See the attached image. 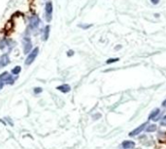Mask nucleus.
<instances>
[{"label":"nucleus","mask_w":166,"mask_h":149,"mask_svg":"<svg viewBox=\"0 0 166 149\" xmlns=\"http://www.w3.org/2000/svg\"><path fill=\"white\" fill-rule=\"evenodd\" d=\"M17 79V78H15L13 74H9L8 72H4L0 74V81H2L4 84H14L15 81Z\"/></svg>","instance_id":"1"},{"label":"nucleus","mask_w":166,"mask_h":149,"mask_svg":"<svg viewBox=\"0 0 166 149\" xmlns=\"http://www.w3.org/2000/svg\"><path fill=\"white\" fill-rule=\"evenodd\" d=\"M38 53H39V48H35L34 50H32L31 52L28 54L27 57H26V59H25V65H26V66H29L30 64H32L34 60L36 59Z\"/></svg>","instance_id":"2"},{"label":"nucleus","mask_w":166,"mask_h":149,"mask_svg":"<svg viewBox=\"0 0 166 149\" xmlns=\"http://www.w3.org/2000/svg\"><path fill=\"white\" fill-rule=\"evenodd\" d=\"M22 47H23V52L25 54H29L31 52L32 50V43L30 38L28 37H24L22 40Z\"/></svg>","instance_id":"3"},{"label":"nucleus","mask_w":166,"mask_h":149,"mask_svg":"<svg viewBox=\"0 0 166 149\" xmlns=\"http://www.w3.org/2000/svg\"><path fill=\"white\" fill-rule=\"evenodd\" d=\"M52 3L51 1H49L46 4L45 7V19L47 21L50 22L52 21Z\"/></svg>","instance_id":"4"},{"label":"nucleus","mask_w":166,"mask_h":149,"mask_svg":"<svg viewBox=\"0 0 166 149\" xmlns=\"http://www.w3.org/2000/svg\"><path fill=\"white\" fill-rule=\"evenodd\" d=\"M40 24V19L37 15H33L29 19V26L31 29H36Z\"/></svg>","instance_id":"5"},{"label":"nucleus","mask_w":166,"mask_h":149,"mask_svg":"<svg viewBox=\"0 0 166 149\" xmlns=\"http://www.w3.org/2000/svg\"><path fill=\"white\" fill-rule=\"evenodd\" d=\"M146 126H147V123H144V124L140 125L138 128L135 129V130H133L132 132H130V133H129V137H135V136H137V135H139L146 128Z\"/></svg>","instance_id":"6"},{"label":"nucleus","mask_w":166,"mask_h":149,"mask_svg":"<svg viewBox=\"0 0 166 149\" xmlns=\"http://www.w3.org/2000/svg\"><path fill=\"white\" fill-rule=\"evenodd\" d=\"M9 63H10V58H9L8 54H3V55L0 57V68L5 67Z\"/></svg>","instance_id":"7"},{"label":"nucleus","mask_w":166,"mask_h":149,"mask_svg":"<svg viewBox=\"0 0 166 149\" xmlns=\"http://www.w3.org/2000/svg\"><path fill=\"white\" fill-rule=\"evenodd\" d=\"M56 89L58 91H61L62 93H68V92H70V90H71V87H70L69 84H62V85L57 86Z\"/></svg>","instance_id":"8"},{"label":"nucleus","mask_w":166,"mask_h":149,"mask_svg":"<svg viewBox=\"0 0 166 149\" xmlns=\"http://www.w3.org/2000/svg\"><path fill=\"white\" fill-rule=\"evenodd\" d=\"M121 146H122V148H124V149H130L135 146V143L133 141H131V140H125V141L122 142Z\"/></svg>","instance_id":"9"},{"label":"nucleus","mask_w":166,"mask_h":149,"mask_svg":"<svg viewBox=\"0 0 166 149\" xmlns=\"http://www.w3.org/2000/svg\"><path fill=\"white\" fill-rule=\"evenodd\" d=\"M159 113H160V110H159V108H154V110L151 112L150 116H149V118H150V119H156V117L158 115Z\"/></svg>","instance_id":"10"},{"label":"nucleus","mask_w":166,"mask_h":149,"mask_svg":"<svg viewBox=\"0 0 166 149\" xmlns=\"http://www.w3.org/2000/svg\"><path fill=\"white\" fill-rule=\"evenodd\" d=\"M49 34H50V26L49 25H47L45 27V29H44V33H43V40L44 41H47V40L49 39Z\"/></svg>","instance_id":"11"},{"label":"nucleus","mask_w":166,"mask_h":149,"mask_svg":"<svg viewBox=\"0 0 166 149\" xmlns=\"http://www.w3.org/2000/svg\"><path fill=\"white\" fill-rule=\"evenodd\" d=\"M20 71H22V68H20V66H16L15 68H13V70H12V74L13 76H17Z\"/></svg>","instance_id":"12"},{"label":"nucleus","mask_w":166,"mask_h":149,"mask_svg":"<svg viewBox=\"0 0 166 149\" xmlns=\"http://www.w3.org/2000/svg\"><path fill=\"white\" fill-rule=\"evenodd\" d=\"M156 130V125H149L147 128H146V131L147 132H154Z\"/></svg>","instance_id":"13"},{"label":"nucleus","mask_w":166,"mask_h":149,"mask_svg":"<svg viewBox=\"0 0 166 149\" xmlns=\"http://www.w3.org/2000/svg\"><path fill=\"white\" fill-rule=\"evenodd\" d=\"M33 91H34V93L35 94H39V93H41L43 91V89L41 87H35L34 89H33Z\"/></svg>","instance_id":"14"},{"label":"nucleus","mask_w":166,"mask_h":149,"mask_svg":"<svg viewBox=\"0 0 166 149\" xmlns=\"http://www.w3.org/2000/svg\"><path fill=\"white\" fill-rule=\"evenodd\" d=\"M116 61H119V58H114V59H108L107 60V64H110V63H115Z\"/></svg>","instance_id":"15"},{"label":"nucleus","mask_w":166,"mask_h":149,"mask_svg":"<svg viewBox=\"0 0 166 149\" xmlns=\"http://www.w3.org/2000/svg\"><path fill=\"white\" fill-rule=\"evenodd\" d=\"M160 124H161L162 126H166V115L160 120Z\"/></svg>","instance_id":"16"},{"label":"nucleus","mask_w":166,"mask_h":149,"mask_svg":"<svg viewBox=\"0 0 166 149\" xmlns=\"http://www.w3.org/2000/svg\"><path fill=\"white\" fill-rule=\"evenodd\" d=\"M79 26L82 27V28H84V29H86V28H89V27H90V26H91V25H90V24H87V25H83V24H80V25H79Z\"/></svg>","instance_id":"17"},{"label":"nucleus","mask_w":166,"mask_h":149,"mask_svg":"<svg viewBox=\"0 0 166 149\" xmlns=\"http://www.w3.org/2000/svg\"><path fill=\"white\" fill-rule=\"evenodd\" d=\"M151 2L153 3V5H156L159 3V0H151Z\"/></svg>","instance_id":"18"},{"label":"nucleus","mask_w":166,"mask_h":149,"mask_svg":"<svg viewBox=\"0 0 166 149\" xmlns=\"http://www.w3.org/2000/svg\"><path fill=\"white\" fill-rule=\"evenodd\" d=\"M68 56H71V55H73V54H74V51H72V50H70V51H68Z\"/></svg>","instance_id":"19"},{"label":"nucleus","mask_w":166,"mask_h":149,"mask_svg":"<svg viewBox=\"0 0 166 149\" xmlns=\"http://www.w3.org/2000/svg\"><path fill=\"white\" fill-rule=\"evenodd\" d=\"M4 83H3V82L2 81H0V90H1L2 89V88H3V86H4Z\"/></svg>","instance_id":"20"},{"label":"nucleus","mask_w":166,"mask_h":149,"mask_svg":"<svg viewBox=\"0 0 166 149\" xmlns=\"http://www.w3.org/2000/svg\"><path fill=\"white\" fill-rule=\"evenodd\" d=\"M162 106H163V107H164V108H166V100L162 103Z\"/></svg>","instance_id":"21"}]
</instances>
